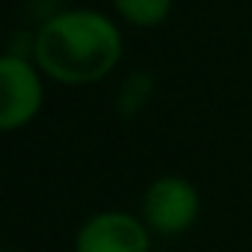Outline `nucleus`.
I'll return each instance as SVG.
<instances>
[{"label": "nucleus", "instance_id": "f257e3e1", "mask_svg": "<svg viewBox=\"0 0 252 252\" xmlns=\"http://www.w3.org/2000/svg\"><path fill=\"white\" fill-rule=\"evenodd\" d=\"M125 54L119 24L98 9H63L33 36V63L63 86H89L116 71Z\"/></svg>", "mask_w": 252, "mask_h": 252}, {"label": "nucleus", "instance_id": "f03ea898", "mask_svg": "<svg viewBox=\"0 0 252 252\" xmlns=\"http://www.w3.org/2000/svg\"><path fill=\"white\" fill-rule=\"evenodd\" d=\"M137 214L143 217V222L149 225L155 237H181L202 217L199 187L190 178L175 175V172L158 175L143 190Z\"/></svg>", "mask_w": 252, "mask_h": 252}, {"label": "nucleus", "instance_id": "7ed1b4c3", "mask_svg": "<svg viewBox=\"0 0 252 252\" xmlns=\"http://www.w3.org/2000/svg\"><path fill=\"white\" fill-rule=\"evenodd\" d=\"M45 74L24 54L0 57V131L15 134L42 113Z\"/></svg>", "mask_w": 252, "mask_h": 252}, {"label": "nucleus", "instance_id": "20e7f679", "mask_svg": "<svg viewBox=\"0 0 252 252\" xmlns=\"http://www.w3.org/2000/svg\"><path fill=\"white\" fill-rule=\"evenodd\" d=\"M155 234L140 214L104 208L89 214L71 240V252H152Z\"/></svg>", "mask_w": 252, "mask_h": 252}, {"label": "nucleus", "instance_id": "39448f33", "mask_svg": "<svg viewBox=\"0 0 252 252\" xmlns=\"http://www.w3.org/2000/svg\"><path fill=\"white\" fill-rule=\"evenodd\" d=\"M113 12L131 27L152 30L166 24V18L172 15V0H113Z\"/></svg>", "mask_w": 252, "mask_h": 252}, {"label": "nucleus", "instance_id": "423d86ee", "mask_svg": "<svg viewBox=\"0 0 252 252\" xmlns=\"http://www.w3.org/2000/svg\"><path fill=\"white\" fill-rule=\"evenodd\" d=\"M152 95H155V77L149 71H131L116 92V113L122 119H134L149 107Z\"/></svg>", "mask_w": 252, "mask_h": 252}, {"label": "nucleus", "instance_id": "0eeeda50", "mask_svg": "<svg viewBox=\"0 0 252 252\" xmlns=\"http://www.w3.org/2000/svg\"><path fill=\"white\" fill-rule=\"evenodd\" d=\"M3 252H15V249H3Z\"/></svg>", "mask_w": 252, "mask_h": 252}]
</instances>
